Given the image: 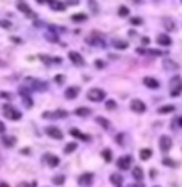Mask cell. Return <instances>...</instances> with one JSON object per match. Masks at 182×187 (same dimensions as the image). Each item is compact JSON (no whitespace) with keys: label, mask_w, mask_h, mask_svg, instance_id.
<instances>
[{"label":"cell","mask_w":182,"mask_h":187,"mask_svg":"<svg viewBox=\"0 0 182 187\" xmlns=\"http://www.w3.org/2000/svg\"><path fill=\"white\" fill-rule=\"evenodd\" d=\"M26 82L29 84L32 89H36V90H45V89H47V84H45V82H41V81H37V79H27Z\"/></svg>","instance_id":"obj_9"},{"label":"cell","mask_w":182,"mask_h":187,"mask_svg":"<svg viewBox=\"0 0 182 187\" xmlns=\"http://www.w3.org/2000/svg\"><path fill=\"white\" fill-rule=\"evenodd\" d=\"M45 160H47V163H49V166H52V168L60 165V158L55 156V155H45Z\"/></svg>","instance_id":"obj_15"},{"label":"cell","mask_w":182,"mask_h":187,"mask_svg":"<svg viewBox=\"0 0 182 187\" xmlns=\"http://www.w3.org/2000/svg\"><path fill=\"white\" fill-rule=\"evenodd\" d=\"M114 47H116V49H121V50H124V49H127V42L126 41H116L114 42Z\"/></svg>","instance_id":"obj_27"},{"label":"cell","mask_w":182,"mask_h":187,"mask_svg":"<svg viewBox=\"0 0 182 187\" xmlns=\"http://www.w3.org/2000/svg\"><path fill=\"white\" fill-rule=\"evenodd\" d=\"M163 68L172 71V70H179V65L176 61H172V60H165V61H163Z\"/></svg>","instance_id":"obj_17"},{"label":"cell","mask_w":182,"mask_h":187,"mask_svg":"<svg viewBox=\"0 0 182 187\" xmlns=\"http://www.w3.org/2000/svg\"><path fill=\"white\" fill-rule=\"evenodd\" d=\"M76 148H78V144H76V142H71V144H68V145L65 147V153H73Z\"/></svg>","instance_id":"obj_26"},{"label":"cell","mask_w":182,"mask_h":187,"mask_svg":"<svg viewBox=\"0 0 182 187\" xmlns=\"http://www.w3.org/2000/svg\"><path fill=\"white\" fill-rule=\"evenodd\" d=\"M65 3L66 5H78L79 0H65Z\"/></svg>","instance_id":"obj_40"},{"label":"cell","mask_w":182,"mask_h":187,"mask_svg":"<svg viewBox=\"0 0 182 187\" xmlns=\"http://www.w3.org/2000/svg\"><path fill=\"white\" fill-rule=\"evenodd\" d=\"M15 142H16V139H15V137H5V144H7L8 147H12Z\"/></svg>","instance_id":"obj_31"},{"label":"cell","mask_w":182,"mask_h":187,"mask_svg":"<svg viewBox=\"0 0 182 187\" xmlns=\"http://www.w3.org/2000/svg\"><path fill=\"white\" fill-rule=\"evenodd\" d=\"M102 156L105 158V161H111V160H113L111 150H108V148H107V150H103V152H102Z\"/></svg>","instance_id":"obj_28"},{"label":"cell","mask_w":182,"mask_h":187,"mask_svg":"<svg viewBox=\"0 0 182 187\" xmlns=\"http://www.w3.org/2000/svg\"><path fill=\"white\" fill-rule=\"evenodd\" d=\"M131 23H132V24H136V26H139V24L143 23V20H140V18H131Z\"/></svg>","instance_id":"obj_35"},{"label":"cell","mask_w":182,"mask_h":187,"mask_svg":"<svg viewBox=\"0 0 182 187\" xmlns=\"http://www.w3.org/2000/svg\"><path fill=\"white\" fill-rule=\"evenodd\" d=\"M45 132L49 134L50 137H53V139H58V140L63 139V132H61L58 127H55V126H49V127L45 129Z\"/></svg>","instance_id":"obj_7"},{"label":"cell","mask_w":182,"mask_h":187,"mask_svg":"<svg viewBox=\"0 0 182 187\" xmlns=\"http://www.w3.org/2000/svg\"><path fill=\"white\" fill-rule=\"evenodd\" d=\"M131 161H132V158L131 156H121L119 160H118V168L119 170H127V168H131Z\"/></svg>","instance_id":"obj_10"},{"label":"cell","mask_w":182,"mask_h":187,"mask_svg":"<svg viewBox=\"0 0 182 187\" xmlns=\"http://www.w3.org/2000/svg\"><path fill=\"white\" fill-rule=\"evenodd\" d=\"M90 113H92L90 108H85V107H81V108L76 110V115H78V116H89Z\"/></svg>","instance_id":"obj_22"},{"label":"cell","mask_w":182,"mask_h":187,"mask_svg":"<svg viewBox=\"0 0 182 187\" xmlns=\"http://www.w3.org/2000/svg\"><path fill=\"white\" fill-rule=\"evenodd\" d=\"M156 42L158 44H161L163 47H169L171 45V37L168 36V34H158V37H156Z\"/></svg>","instance_id":"obj_12"},{"label":"cell","mask_w":182,"mask_h":187,"mask_svg":"<svg viewBox=\"0 0 182 187\" xmlns=\"http://www.w3.org/2000/svg\"><path fill=\"white\" fill-rule=\"evenodd\" d=\"M18 10H21L23 13H26V15H29L31 18H36V13H34V12H31V8L27 7L26 3H18Z\"/></svg>","instance_id":"obj_19"},{"label":"cell","mask_w":182,"mask_h":187,"mask_svg":"<svg viewBox=\"0 0 182 187\" xmlns=\"http://www.w3.org/2000/svg\"><path fill=\"white\" fill-rule=\"evenodd\" d=\"M49 2H50V8H52V10H56V12L66 10V5L61 3V2H58V0H49Z\"/></svg>","instance_id":"obj_14"},{"label":"cell","mask_w":182,"mask_h":187,"mask_svg":"<svg viewBox=\"0 0 182 187\" xmlns=\"http://www.w3.org/2000/svg\"><path fill=\"white\" fill-rule=\"evenodd\" d=\"M3 115L8 118V119H13V121H18L21 118V113L18 110H15L12 105H5L3 107Z\"/></svg>","instance_id":"obj_3"},{"label":"cell","mask_w":182,"mask_h":187,"mask_svg":"<svg viewBox=\"0 0 182 187\" xmlns=\"http://www.w3.org/2000/svg\"><path fill=\"white\" fill-rule=\"evenodd\" d=\"M163 24H165V27L168 31H174L176 29V23L171 20V18H163Z\"/></svg>","instance_id":"obj_20"},{"label":"cell","mask_w":182,"mask_h":187,"mask_svg":"<svg viewBox=\"0 0 182 187\" xmlns=\"http://www.w3.org/2000/svg\"><path fill=\"white\" fill-rule=\"evenodd\" d=\"M89 5H90V8H93V12H97V2L95 0H89Z\"/></svg>","instance_id":"obj_39"},{"label":"cell","mask_w":182,"mask_h":187,"mask_svg":"<svg viewBox=\"0 0 182 187\" xmlns=\"http://www.w3.org/2000/svg\"><path fill=\"white\" fill-rule=\"evenodd\" d=\"M131 110L132 111H136V113H143V111L147 110V107H145V103H143L142 100H132L131 102Z\"/></svg>","instance_id":"obj_4"},{"label":"cell","mask_w":182,"mask_h":187,"mask_svg":"<svg viewBox=\"0 0 182 187\" xmlns=\"http://www.w3.org/2000/svg\"><path fill=\"white\" fill-rule=\"evenodd\" d=\"M97 123H98L100 126H103V127H110L108 119H105V118H102V116H98V118H97Z\"/></svg>","instance_id":"obj_30"},{"label":"cell","mask_w":182,"mask_h":187,"mask_svg":"<svg viewBox=\"0 0 182 187\" xmlns=\"http://www.w3.org/2000/svg\"><path fill=\"white\" fill-rule=\"evenodd\" d=\"M3 131H5V124L2 123V121H0V132H3Z\"/></svg>","instance_id":"obj_43"},{"label":"cell","mask_w":182,"mask_h":187,"mask_svg":"<svg viewBox=\"0 0 182 187\" xmlns=\"http://www.w3.org/2000/svg\"><path fill=\"white\" fill-rule=\"evenodd\" d=\"M0 187H10V185H8L7 182H0Z\"/></svg>","instance_id":"obj_46"},{"label":"cell","mask_w":182,"mask_h":187,"mask_svg":"<svg viewBox=\"0 0 182 187\" xmlns=\"http://www.w3.org/2000/svg\"><path fill=\"white\" fill-rule=\"evenodd\" d=\"M172 111H174V105H165V107L158 108V113H160V115H165V113H172Z\"/></svg>","instance_id":"obj_23"},{"label":"cell","mask_w":182,"mask_h":187,"mask_svg":"<svg viewBox=\"0 0 182 187\" xmlns=\"http://www.w3.org/2000/svg\"><path fill=\"white\" fill-rule=\"evenodd\" d=\"M156 2H160V0H156Z\"/></svg>","instance_id":"obj_50"},{"label":"cell","mask_w":182,"mask_h":187,"mask_svg":"<svg viewBox=\"0 0 182 187\" xmlns=\"http://www.w3.org/2000/svg\"><path fill=\"white\" fill-rule=\"evenodd\" d=\"M16 187H36V182H32V184H27V182H20Z\"/></svg>","instance_id":"obj_37"},{"label":"cell","mask_w":182,"mask_h":187,"mask_svg":"<svg viewBox=\"0 0 182 187\" xmlns=\"http://www.w3.org/2000/svg\"><path fill=\"white\" fill-rule=\"evenodd\" d=\"M107 108H108V110H114V108H116V102L108 100V102H107Z\"/></svg>","instance_id":"obj_33"},{"label":"cell","mask_w":182,"mask_h":187,"mask_svg":"<svg viewBox=\"0 0 182 187\" xmlns=\"http://www.w3.org/2000/svg\"><path fill=\"white\" fill-rule=\"evenodd\" d=\"M143 84H145L147 87H150V89H158V87H160V82H158L155 78H150V76L143 78Z\"/></svg>","instance_id":"obj_13"},{"label":"cell","mask_w":182,"mask_h":187,"mask_svg":"<svg viewBox=\"0 0 182 187\" xmlns=\"http://www.w3.org/2000/svg\"><path fill=\"white\" fill-rule=\"evenodd\" d=\"M69 134L73 136V137H76V139H81V140H89V136H85V134H82L79 129H76V127H73L71 131H69Z\"/></svg>","instance_id":"obj_16"},{"label":"cell","mask_w":182,"mask_h":187,"mask_svg":"<svg viewBox=\"0 0 182 187\" xmlns=\"http://www.w3.org/2000/svg\"><path fill=\"white\" fill-rule=\"evenodd\" d=\"M150 156H151L150 148H143V150H140V158H142V160H148Z\"/></svg>","instance_id":"obj_25"},{"label":"cell","mask_w":182,"mask_h":187,"mask_svg":"<svg viewBox=\"0 0 182 187\" xmlns=\"http://www.w3.org/2000/svg\"><path fill=\"white\" fill-rule=\"evenodd\" d=\"M87 98L92 102H102V100H105V92L98 87H93L87 92Z\"/></svg>","instance_id":"obj_2"},{"label":"cell","mask_w":182,"mask_h":187,"mask_svg":"<svg viewBox=\"0 0 182 187\" xmlns=\"http://www.w3.org/2000/svg\"><path fill=\"white\" fill-rule=\"evenodd\" d=\"M169 92L172 97H179V94L182 92V78L180 76H174L169 81Z\"/></svg>","instance_id":"obj_1"},{"label":"cell","mask_w":182,"mask_h":187,"mask_svg":"<svg viewBox=\"0 0 182 187\" xmlns=\"http://www.w3.org/2000/svg\"><path fill=\"white\" fill-rule=\"evenodd\" d=\"M65 182V176L63 174H60V176H55L53 177V184H56V185H61Z\"/></svg>","instance_id":"obj_29"},{"label":"cell","mask_w":182,"mask_h":187,"mask_svg":"<svg viewBox=\"0 0 182 187\" xmlns=\"http://www.w3.org/2000/svg\"><path fill=\"white\" fill-rule=\"evenodd\" d=\"M47 37H49L50 41H56V36H55V34L52 36V34H49V32H47Z\"/></svg>","instance_id":"obj_42"},{"label":"cell","mask_w":182,"mask_h":187,"mask_svg":"<svg viewBox=\"0 0 182 187\" xmlns=\"http://www.w3.org/2000/svg\"><path fill=\"white\" fill-rule=\"evenodd\" d=\"M71 20H73L74 23H82V21L87 20V15H85V13H76V15L71 16Z\"/></svg>","instance_id":"obj_21"},{"label":"cell","mask_w":182,"mask_h":187,"mask_svg":"<svg viewBox=\"0 0 182 187\" xmlns=\"http://www.w3.org/2000/svg\"><path fill=\"white\" fill-rule=\"evenodd\" d=\"M12 42H21V39H18V37H12Z\"/></svg>","instance_id":"obj_45"},{"label":"cell","mask_w":182,"mask_h":187,"mask_svg":"<svg viewBox=\"0 0 182 187\" xmlns=\"http://www.w3.org/2000/svg\"><path fill=\"white\" fill-rule=\"evenodd\" d=\"M69 60H71L74 65H78V66H82V65L85 63V61H84V58L81 57V55H79L78 52H69Z\"/></svg>","instance_id":"obj_11"},{"label":"cell","mask_w":182,"mask_h":187,"mask_svg":"<svg viewBox=\"0 0 182 187\" xmlns=\"http://www.w3.org/2000/svg\"><path fill=\"white\" fill-rule=\"evenodd\" d=\"M132 176L136 177L137 181H140V179H143V171L140 170L139 166H136V168H134V170H132Z\"/></svg>","instance_id":"obj_24"},{"label":"cell","mask_w":182,"mask_h":187,"mask_svg":"<svg viewBox=\"0 0 182 187\" xmlns=\"http://www.w3.org/2000/svg\"><path fill=\"white\" fill-rule=\"evenodd\" d=\"M55 79H56V81H58V82H61V81H63V76H56Z\"/></svg>","instance_id":"obj_47"},{"label":"cell","mask_w":182,"mask_h":187,"mask_svg":"<svg viewBox=\"0 0 182 187\" xmlns=\"http://www.w3.org/2000/svg\"><path fill=\"white\" fill-rule=\"evenodd\" d=\"M163 165H166V166H176V163L171 161L169 158H165V160H163Z\"/></svg>","instance_id":"obj_36"},{"label":"cell","mask_w":182,"mask_h":187,"mask_svg":"<svg viewBox=\"0 0 182 187\" xmlns=\"http://www.w3.org/2000/svg\"><path fill=\"white\" fill-rule=\"evenodd\" d=\"M142 44L147 45V44H148V37H143V39H142Z\"/></svg>","instance_id":"obj_44"},{"label":"cell","mask_w":182,"mask_h":187,"mask_svg":"<svg viewBox=\"0 0 182 187\" xmlns=\"http://www.w3.org/2000/svg\"><path fill=\"white\" fill-rule=\"evenodd\" d=\"M37 2H39V3H44V2H47V0H37Z\"/></svg>","instance_id":"obj_48"},{"label":"cell","mask_w":182,"mask_h":187,"mask_svg":"<svg viewBox=\"0 0 182 187\" xmlns=\"http://www.w3.org/2000/svg\"><path fill=\"white\" fill-rule=\"evenodd\" d=\"M78 94H79V87H76V86H74V87H68V89L65 90L66 98H74Z\"/></svg>","instance_id":"obj_18"},{"label":"cell","mask_w":182,"mask_h":187,"mask_svg":"<svg viewBox=\"0 0 182 187\" xmlns=\"http://www.w3.org/2000/svg\"><path fill=\"white\" fill-rule=\"evenodd\" d=\"M0 97H3V98H12V94H8V92H0Z\"/></svg>","instance_id":"obj_41"},{"label":"cell","mask_w":182,"mask_h":187,"mask_svg":"<svg viewBox=\"0 0 182 187\" xmlns=\"http://www.w3.org/2000/svg\"><path fill=\"white\" fill-rule=\"evenodd\" d=\"M111 181H113L114 184H119V182H121V176H116V174H113V176H111Z\"/></svg>","instance_id":"obj_38"},{"label":"cell","mask_w":182,"mask_h":187,"mask_svg":"<svg viewBox=\"0 0 182 187\" xmlns=\"http://www.w3.org/2000/svg\"><path fill=\"white\" fill-rule=\"evenodd\" d=\"M68 116V111L65 110H56V111H45L44 118H66Z\"/></svg>","instance_id":"obj_6"},{"label":"cell","mask_w":182,"mask_h":187,"mask_svg":"<svg viewBox=\"0 0 182 187\" xmlns=\"http://www.w3.org/2000/svg\"><path fill=\"white\" fill-rule=\"evenodd\" d=\"M179 124H180V126H182V118H180V119H179Z\"/></svg>","instance_id":"obj_49"},{"label":"cell","mask_w":182,"mask_h":187,"mask_svg":"<svg viewBox=\"0 0 182 187\" xmlns=\"http://www.w3.org/2000/svg\"><path fill=\"white\" fill-rule=\"evenodd\" d=\"M0 26H2V27H7V29H10V27H12V23H10V21H5V20H0Z\"/></svg>","instance_id":"obj_32"},{"label":"cell","mask_w":182,"mask_h":187,"mask_svg":"<svg viewBox=\"0 0 182 187\" xmlns=\"http://www.w3.org/2000/svg\"><path fill=\"white\" fill-rule=\"evenodd\" d=\"M171 145H172V140L169 139V136H161L160 137V148L163 152H168L171 148Z\"/></svg>","instance_id":"obj_5"},{"label":"cell","mask_w":182,"mask_h":187,"mask_svg":"<svg viewBox=\"0 0 182 187\" xmlns=\"http://www.w3.org/2000/svg\"><path fill=\"white\" fill-rule=\"evenodd\" d=\"M78 181H79L81 185H90L92 181H93V174H92V173H84V174L79 176Z\"/></svg>","instance_id":"obj_8"},{"label":"cell","mask_w":182,"mask_h":187,"mask_svg":"<svg viewBox=\"0 0 182 187\" xmlns=\"http://www.w3.org/2000/svg\"><path fill=\"white\" fill-rule=\"evenodd\" d=\"M119 15H121V16H127V15H129V10H127L126 7H121V8H119Z\"/></svg>","instance_id":"obj_34"}]
</instances>
